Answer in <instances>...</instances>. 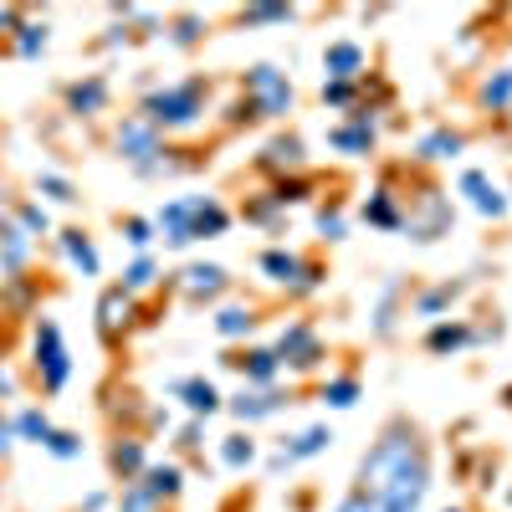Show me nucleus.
<instances>
[{"label":"nucleus","instance_id":"f257e3e1","mask_svg":"<svg viewBox=\"0 0 512 512\" xmlns=\"http://www.w3.org/2000/svg\"><path fill=\"white\" fill-rule=\"evenodd\" d=\"M354 492L374 497L384 512H420L425 492H431V446H425V436L410 420L384 425V436L359 461Z\"/></svg>","mask_w":512,"mask_h":512},{"label":"nucleus","instance_id":"f03ea898","mask_svg":"<svg viewBox=\"0 0 512 512\" xmlns=\"http://www.w3.org/2000/svg\"><path fill=\"white\" fill-rule=\"evenodd\" d=\"M200 113H205V82L200 77L175 82V88H159V93L144 98V118L154 128H190V123H200Z\"/></svg>","mask_w":512,"mask_h":512},{"label":"nucleus","instance_id":"7ed1b4c3","mask_svg":"<svg viewBox=\"0 0 512 512\" xmlns=\"http://www.w3.org/2000/svg\"><path fill=\"white\" fill-rule=\"evenodd\" d=\"M246 113L251 118H282V113H292V82H287V72H277L272 62L246 67Z\"/></svg>","mask_w":512,"mask_h":512},{"label":"nucleus","instance_id":"20e7f679","mask_svg":"<svg viewBox=\"0 0 512 512\" xmlns=\"http://www.w3.org/2000/svg\"><path fill=\"white\" fill-rule=\"evenodd\" d=\"M113 144H118V154H123L128 164H134L144 180H149V175H159V169H164V159H159V154H164V139H159V128H154V123H149L144 113L123 118V123H118V139H113Z\"/></svg>","mask_w":512,"mask_h":512},{"label":"nucleus","instance_id":"39448f33","mask_svg":"<svg viewBox=\"0 0 512 512\" xmlns=\"http://www.w3.org/2000/svg\"><path fill=\"white\" fill-rule=\"evenodd\" d=\"M36 374H41V390H47V395H57L62 384L72 379V359H67L57 318H41L36 323Z\"/></svg>","mask_w":512,"mask_h":512},{"label":"nucleus","instance_id":"423d86ee","mask_svg":"<svg viewBox=\"0 0 512 512\" xmlns=\"http://www.w3.org/2000/svg\"><path fill=\"white\" fill-rule=\"evenodd\" d=\"M277 359L292 364V369H318V364H323V338H318L308 323H292V328H282Z\"/></svg>","mask_w":512,"mask_h":512},{"label":"nucleus","instance_id":"0eeeda50","mask_svg":"<svg viewBox=\"0 0 512 512\" xmlns=\"http://www.w3.org/2000/svg\"><path fill=\"white\" fill-rule=\"evenodd\" d=\"M262 272H267L272 282H282V287H297V292H313V287H318V272L303 267L292 251H262Z\"/></svg>","mask_w":512,"mask_h":512},{"label":"nucleus","instance_id":"6e6552de","mask_svg":"<svg viewBox=\"0 0 512 512\" xmlns=\"http://www.w3.org/2000/svg\"><path fill=\"white\" fill-rule=\"evenodd\" d=\"M128 318H134V297H128L123 287H108V292L98 297V333L113 344V338L128 328Z\"/></svg>","mask_w":512,"mask_h":512},{"label":"nucleus","instance_id":"1a4fd4ad","mask_svg":"<svg viewBox=\"0 0 512 512\" xmlns=\"http://www.w3.org/2000/svg\"><path fill=\"white\" fill-rule=\"evenodd\" d=\"M231 216L210 200V195H190V241H210V236H226Z\"/></svg>","mask_w":512,"mask_h":512},{"label":"nucleus","instance_id":"9d476101","mask_svg":"<svg viewBox=\"0 0 512 512\" xmlns=\"http://www.w3.org/2000/svg\"><path fill=\"white\" fill-rule=\"evenodd\" d=\"M221 292H226V267H216V262L185 267V297L190 303H210V297H221Z\"/></svg>","mask_w":512,"mask_h":512},{"label":"nucleus","instance_id":"9b49d317","mask_svg":"<svg viewBox=\"0 0 512 512\" xmlns=\"http://www.w3.org/2000/svg\"><path fill=\"white\" fill-rule=\"evenodd\" d=\"M461 190L472 195V205L482 210V216H492V221H497V216H507V200H502V190H497V185L482 175V169H466V175H461Z\"/></svg>","mask_w":512,"mask_h":512},{"label":"nucleus","instance_id":"f8f14e48","mask_svg":"<svg viewBox=\"0 0 512 512\" xmlns=\"http://www.w3.org/2000/svg\"><path fill=\"white\" fill-rule=\"evenodd\" d=\"M323 72H328V82H354L364 72V52L354 47V41H333V47L323 52Z\"/></svg>","mask_w":512,"mask_h":512},{"label":"nucleus","instance_id":"ddd939ff","mask_svg":"<svg viewBox=\"0 0 512 512\" xmlns=\"http://www.w3.org/2000/svg\"><path fill=\"white\" fill-rule=\"evenodd\" d=\"M175 395L185 400V410H190L195 420H205V415L221 410V395H216V384H210V379H180Z\"/></svg>","mask_w":512,"mask_h":512},{"label":"nucleus","instance_id":"4468645a","mask_svg":"<svg viewBox=\"0 0 512 512\" xmlns=\"http://www.w3.org/2000/svg\"><path fill=\"white\" fill-rule=\"evenodd\" d=\"M333 446V431L328 425H313V431H303V436H292L282 451H277V466H292V461H308V456H318V451H328Z\"/></svg>","mask_w":512,"mask_h":512},{"label":"nucleus","instance_id":"2eb2a0df","mask_svg":"<svg viewBox=\"0 0 512 512\" xmlns=\"http://www.w3.org/2000/svg\"><path fill=\"white\" fill-rule=\"evenodd\" d=\"M154 226H159V236L169 246H190V200H169Z\"/></svg>","mask_w":512,"mask_h":512},{"label":"nucleus","instance_id":"dca6fc26","mask_svg":"<svg viewBox=\"0 0 512 512\" xmlns=\"http://www.w3.org/2000/svg\"><path fill=\"white\" fill-rule=\"evenodd\" d=\"M231 364H236V369H241L251 384H262V390H267V384L282 374V359H277V349H251L246 359H231Z\"/></svg>","mask_w":512,"mask_h":512},{"label":"nucleus","instance_id":"f3484780","mask_svg":"<svg viewBox=\"0 0 512 512\" xmlns=\"http://www.w3.org/2000/svg\"><path fill=\"white\" fill-rule=\"evenodd\" d=\"M108 103V82L103 77H88V82H72L67 88V108L72 113H103Z\"/></svg>","mask_w":512,"mask_h":512},{"label":"nucleus","instance_id":"a211bd4d","mask_svg":"<svg viewBox=\"0 0 512 512\" xmlns=\"http://www.w3.org/2000/svg\"><path fill=\"white\" fill-rule=\"evenodd\" d=\"M108 461H113V472H118L123 482H139V477L149 472V461H144V446H139V441H118V446L108 451Z\"/></svg>","mask_w":512,"mask_h":512},{"label":"nucleus","instance_id":"6ab92c4d","mask_svg":"<svg viewBox=\"0 0 512 512\" xmlns=\"http://www.w3.org/2000/svg\"><path fill=\"white\" fill-rule=\"evenodd\" d=\"M26 256H31V236H26L21 226H0V267H6V272H21Z\"/></svg>","mask_w":512,"mask_h":512},{"label":"nucleus","instance_id":"aec40b11","mask_svg":"<svg viewBox=\"0 0 512 512\" xmlns=\"http://www.w3.org/2000/svg\"><path fill=\"white\" fill-rule=\"evenodd\" d=\"M277 410H282V395H277V390H256V395L231 400V415H236V420H267V415H277Z\"/></svg>","mask_w":512,"mask_h":512},{"label":"nucleus","instance_id":"412c9836","mask_svg":"<svg viewBox=\"0 0 512 512\" xmlns=\"http://www.w3.org/2000/svg\"><path fill=\"white\" fill-rule=\"evenodd\" d=\"M11 425H16V436H21V441H31V446H47V441H52V431H57V425L47 420V410H36V405H26Z\"/></svg>","mask_w":512,"mask_h":512},{"label":"nucleus","instance_id":"4be33fe9","mask_svg":"<svg viewBox=\"0 0 512 512\" xmlns=\"http://www.w3.org/2000/svg\"><path fill=\"white\" fill-rule=\"evenodd\" d=\"M139 482L154 492V502H164V497H180V492H185V472H180V466H149V472H144Z\"/></svg>","mask_w":512,"mask_h":512},{"label":"nucleus","instance_id":"5701e85b","mask_svg":"<svg viewBox=\"0 0 512 512\" xmlns=\"http://www.w3.org/2000/svg\"><path fill=\"white\" fill-rule=\"evenodd\" d=\"M472 328H466V323H441V328H431V338H425V349H431V354H456V349H466V344H472Z\"/></svg>","mask_w":512,"mask_h":512},{"label":"nucleus","instance_id":"b1692460","mask_svg":"<svg viewBox=\"0 0 512 512\" xmlns=\"http://www.w3.org/2000/svg\"><path fill=\"white\" fill-rule=\"evenodd\" d=\"M62 251H67L72 262L82 267V277H98V272H103V262H98V251H93V241L82 236V231H62Z\"/></svg>","mask_w":512,"mask_h":512},{"label":"nucleus","instance_id":"393cba45","mask_svg":"<svg viewBox=\"0 0 512 512\" xmlns=\"http://www.w3.org/2000/svg\"><path fill=\"white\" fill-rule=\"evenodd\" d=\"M466 149V139L456 134V128H436V134L420 139V159H456Z\"/></svg>","mask_w":512,"mask_h":512},{"label":"nucleus","instance_id":"a878e982","mask_svg":"<svg viewBox=\"0 0 512 512\" xmlns=\"http://www.w3.org/2000/svg\"><path fill=\"white\" fill-rule=\"evenodd\" d=\"M333 144L349 149V154H369L374 149V128H369V113H359L354 128H333Z\"/></svg>","mask_w":512,"mask_h":512},{"label":"nucleus","instance_id":"bb28decb","mask_svg":"<svg viewBox=\"0 0 512 512\" xmlns=\"http://www.w3.org/2000/svg\"><path fill=\"white\" fill-rule=\"evenodd\" d=\"M262 164L267 169H297V164H303V139H272L267 144V154H262Z\"/></svg>","mask_w":512,"mask_h":512},{"label":"nucleus","instance_id":"cd10ccee","mask_svg":"<svg viewBox=\"0 0 512 512\" xmlns=\"http://www.w3.org/2000/svg\"><path fill=\"white\" fill-rule=\"evenodd\" d=\"M16 226H21L26 236H47V231H52V216H47V205H36V200H21V205H16Z\"/></svg>","mask_w":512,"mask_h":512},{"label":"nucleus","instance_id":"c85d7f7f","mask_svg":"<svg viewBox=\"0 0 512 512\" xmlns=\"http://www.w3.org/2000/svg\"><path fill=\"white\" fill-rule=\"evenodd\" d=\"M118 512H159V502H154V492H149L144 482H123V492H118Z\"/></svg>","mask_w":512,"mask_h":512},{"label":"nucleus","instance_id":"c756f323","mask_svg":"<svg viewBox=\"0 0 512 512\" xmlns=\"http://www.w3.org/2000/svg\"><path fill=\"white\" fill-rule=\"evenodd\" d=\"M251 323H256L251 308H221L216 313V333L221 338H241V333H251Z\"/></svg>","mask_w":512,"mask_h":512},{"label":"nucleus","instance_id":"7c9ffc66","mask_svg":"<svg viewBox=\"0 0 512 512\" xmlns=\"http://www.w3.org/2000/svg\"><path fill=\"white\" fill-rule=\"evenodd\" d=\"M354 400H359V379H328V384H323V405L349 410Z\"/></svg>","mask_w":512,"mask_h":512},{"label":"nucleus","instance_id":"2f4dec72","mask_svg":"<svg viewBox=\"0 0 512 512\" xmlns=\"http://www.w3.org/2000/svg\"><path fill=\"white\" fill-rule=\"evenodd\" d=\"M154 277H159V267L149 262V256H139V262H134V267H128V272H123V282H118V287H123L128 297H134V292H144V287H154Z\"/></svg>","mask_w":512,"mask_h":512},{"label":"nucleus","instance_id":"473e14b6","mask_svg":"<svg viewBox=\"0 0 512 512\" xmlns=\"http://www.w3.org/2000/svg\"><path fill=\"white\" fill-rule=\"evenodd\" d=\"M512 103V72H497L482 82V108H507Z\"/></svg>","mask_w":512,"mask_h":512},{"label":"nucleus","instance_id":"72a5a7b5","mask_svg":"<svg viewBox=\"0 0 512 512\" xmlns=\"http://www.w3.org/2000/svg\"><path fill=\"white\" fill-rule=\"evenodd\" d=\"M47 41H52V36H47V26H36V21H31V26H21V41H16V52H21V57L31 62V57H41V52H47Z\"/></svg>","mask_w":512,"mask_h":512},{"label":"nucleus","instance_id":"f704fd0d","mask_svg":"<svg viewBox=\"0 0 512 512\" xmlns=\"http://www.w3.org/2000/svg\"><path fill=\"white\" fill-rule=\"evenodd\" d=\"M221 461L241 472V466H251V461H256V446H251L246 436H226V446H221Z\"/></svg>","mask_w":512,"mask_h":512},{"label":"nucleus","instance_id":"c9c22d12","mask_svg":"<svg viewBox=\"0 0 512 512\" xmlns=\"http://www.w3.org/2000/svg\"><path fill=\"white\" fill-rule=\"evenodd\" d=\"M364 221H374V226H400V210H395V200L379 190V200H369L364 205Z\"/></svg>","mask_w":512,"mask_h":512},{"label":"nucleus","instance_id":"e433bc0d","mask_svg":"<svg viewBox=\"0 0 512 512\" xmlns=\"http://www.w3.org/2000/svg\"><path fill=\"white\" fill-rule=\"evenodd\" d=\"M41 451H52L57 461H77V456H82V436H72V431H52V441L41 446Z\"/></svg>","mask_w":512,"mask_h":512},{"label":"nucleus","instance_id":"4c0bfd02","mask_svg":"<svg viewBox=\"0 0 512 512\" xmlns=\"http://www.w3.org/2000/svg\"><path fill=\"white\" fill-rule=\"evenodd\" d=\"M36 190L47 195V200H57V205H72V200H77V190H72L62 175H41V180H36Z\"/></svg>","mask_w":512,"mask_h":512},{"label":"nucleus","instance_id":"58836bf2","mask_svg":"<svg viewBox=\"0 0 512 512\" xmlns=\"http://www.w3.org/2000/svg\"><path fill=\"white\" fill-rule=\"evenodd\" d=\"M123 241L134 246V251H144V246L154 241V226H149V221H139V216H128V221H123Z\"/></svg>","mask_w":512,"mask_h":512},{"label":"nucleus","instance_id":"ea45409f","mask_svg":"<svg viewBox=\"0 0 512 512\" xmlns=\"http://www.w3.org/2000/svg\"><path fill=\"white\" fill-rule=\"evenodd\" d=\"M456 292H461V287H436V292H425V297H420V303H415V308H420L425 318H431V313H441V308L451 303V297H456Z\"/></svg>","mask_w":512,"mask_h":512},{"label":"nucleus","instance_id":"a19ab883","mask_svg":"<svg viewBox=\"0 0 512 512\" xmlns=\"http://www.w3.org/2000/svg\"><path fill=\"white\" fill-rule=\"evenodd\" d=\"M318 231L328 241H338V236H344V216H338V210H318Z\"/></svg>","mask_w":512,"mask_h":512},{"label":"nucleus","instance_id":"79ce46f5","mask_svg":"<svg viewBox=\"0 0 512 512\" xmlns=\"http://www.w3.org/2000/svg\"><path fill=\"white\" fill-rule=\"evenodd\" d=\"M256 21H292V11L287 6H256V11H246V26H256Z\"/></svg>","mask_w":512,"mask_h":512},{"label":"nucleus","instance_id":"37998d69","mask_svg":"<svg viewBox=\"0 0 512 512\" xmlns=\"http://www.w3.org/2000/svg\"><path fill=\"white\" fill-rule=\"evenodd\" d=\"M323 98H328V103H338V108L354 103V82H323Z\"/></svg>","mask_w":512,"mask_h":512},{"label":"nucleus","instance_id":"c03bdc74","mask_svg":"<svg viewBox=\"0 0 512 512\" xmlns=\"http://www.w3.org/2000/svg\"><path fill=\"white\" fill-rule=\"evenodd\" d=\"M338 512H384V507H379L374 497H364V492H349V497H344V507H338Z\"/></svg>","mask_w":512,"mask_h":512},{"label":"nucleus","instance_id":"a18cd8bd","mask_svg":"<svg viewBox=\"0 0 512 512\" xmlns=\"http://www.w3.org/2000/svg\"><path fill=\"white\" fill-rule=\"evenodd\" d=\"M11 446H16V425H11V420H0V461L11 456Z\"/></svg>","mask_w":512,"mask_h":512},{"label":"nucleus","instance_id":"49530a36","mask_svg":"<svg viewBox=\"0 0 512 512\" xmlns=\"http://www.w3.org/2000/svg\"><path fill=\"white\" fill-rule=\"evenodd\" d=\"M195 36H200V21H180V31H175V41H180V47H190Z\"/></svg>","mask_w":512,"mask_h":512},{"label":"nucleus","instance_id":"de8ad7c7","mask_svg":"<svg viewBox=\"0 0 512 512\" xmlns=\"http://www.w3.org/2000/svg\"><path fill=\"white\" fill-rule=\"evenodd\" d=\"M108 507V492H88V497H82V512H103Z\"/></svg>","mask_w":512,"mask_h":512},{"label":"nucleus","instance_id":"09e8293b","mask_svg":"<svg viewBox=\"0 0 512 512\" xmlns=\"http://www.w3.org/2000/svg\"><path fill=\"white\" fill-rule=\"evenodd\" d=\"M0 395H11V374L6 369H0Z\"/></svg>","mask_w":512,"mask_h":512},{"label":"nucleus","instance_id":"8fccbe9b","mask_svg":"<svg viewBox=\"0 0 512 512\" xmlns=\"http://www.w3.org/2000/svg\"><path fill=\"white\" fill-rule=\"evenodd\" d=\"M446 512H451V507H446Z\"/></svg>","mask_w":512,"mask_h":512}]
</instances>
